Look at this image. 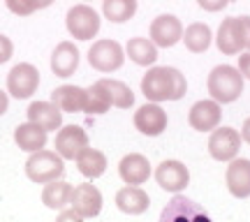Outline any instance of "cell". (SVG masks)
Listing matches in <instances>:
<instances>
[{
    "label": "cell",
    "mask_w": 250,
    "mask_h": 222,
    "mask_svg": "<svg viewBox=\"0 0 250 222\" xmlns=\"http://www.w3.org/2000/svg\"><path fill=\"white\" fill-rule=\"evenodd\" d=\"M83 148H88V134L79 125H65L58 127L56 134V153L62 160H77Z\"/></svg>",
    "instance_id": "8"
},
{
    "label": "cell",
    "mask_w": 250,
    "mask_h": 222,
    "mask_svg": "<svg viewBox=\"0 0 250 222\" xmlns=\"http://www.w3.org/2000/svg\"><path fill=\"white\" fill-rule=\"evenodd\" d=\"M241 139L246 143H250V118L243 121V127H241Z\"/></svg>",
    "instance_id": "36"
},
{
    "label": "cell",
    "mask_w": 250,
    "mask_h": 222,
    "mask_svg": "<svg viewBox=\"0 0 250 222\" xmlns=\"http://www.w3.org/2000/svg\"><path fill=\"white\" fill-rule=\"evenodd\" d=\"M79 67V49L72 44V42H61L51 54V70L56 77L67 79L72 77Z\"/></svg>",
    "instance_id": "18"
},
{
    "label": "cell",
    "mask_w": 250,
    "mask_h": 222,
    "mask_svg": "<svg viewBox=\"0 0 250 222\" xmlns=\"http://www.w3.org/2000/svg\"><path fill=\"white\" fill-rule=\"evenodd\" d=\"M179 218H188V220H192V218H206L204 211H199L195 206V202H190L186 197L176 195L171 199V204L162 211V220H179Z\"/></svg>",
    "instance_id": "27"
},
{
    "label": "cell",
    "mask_w": 250,
    "mask_h": 222,
    "mask_svg": "<svg viewBox=\"0 0 250 222\" xmlns=\"http://www.w3.org/2000/svg\"><path fill=\"white\" fill-rule=\"evenodd\" d=\"M100 83L107 90L109 100H111V107L130 109L134 104V93L127 83H123V81H118V79H100Z\"/></svg>",
    "instance_id": "28"
},
{
    "label": "cell",
    "mask_w": 250,
    "mask_h": 222,
    "mask_svg": "<svg viewBox=\"0 0 250 222\" xmlns=\"http://www.w3.org/2000/svg\"><path fill=\"white\" fill-rule=\"evenodd\" d=\"M51 102L62 114H77L86 109V88L79 86H58L51 93Z\"/></svg>",
    "instance_id": "20"
},
{
    "label": "cell",
    "mask_w": 250,
    "mask_h": 222,
    "mask_svg": "<svg viewBox=\"0 0 250 222\" xmlns=\"http://www.w3.org/2000/svg\"><path fill=\"white\" fill-rule=\"evenodd\" d=\"M5 5L12 14L17 17H30L33 12H37V0H5Z\"/></svg>",
    "instance_id": "30"
},
{
    "label": "cell",
    "mask_w": 250,
    "mask_h": 222,
    "mask_svg": "<svg viewBox=\"0 0 250 222\" xmlns=\"http://www.w3.org/2000/svg\"><path fill=\"white\" fill-rule=\"evenodd\" d=\"M28 121L40 125L46 132H56L62 125V111L54 102H33L28 107Z\"/></svg>",
    "instance_id": "19"
},
{
    "label": "cell",
    "mask_w": 250,
    "mask_h": 222,
    "mask_svg": "<svg viewBox=\"0 0 250 222\" xmlns=\"http://www.w3.org/2000/svg\"><path fill=\"white\" fill-rule=\"evenodd\" d=\"M70 197H72V185L70 183H65V181H61V178L44 183L42 202H44L46 208H51V211H62L65 206H70Z\"/></svg>",
    "instance_id": "23"
},
{
    "label": "cell",
    "mask_w": 250,
    "mask_h": 222,
    "mask_svg": "<svg viewBox=\"0 0 250 222\" xmlns=\"http://www.w3.org/2000/svg\"><path fill=\"white\" fill-rule=\"evenodd\" d=\"M49 5H54V0H37V7L40 9H46Z\"/></svg>",
    "instance_id": "38"
},
{
    "label": "cell",
    "mask_w": 250,
    "mask_h": 222,
    "mask_svg": "<svg viewBox=\"0 0 250 222\" xmlns=\"http://www.w3.org/2000/svg\"><path fill=\"white\" fill-rule=\"evenodd\" d=\"M116 206L118 211H123L127 215H142L148 211L151 197H148V192H144L139 185H125L116 192Z\"/></svg>",
    "instance_id": "17"
},
{
    "label": "cell",
    "mask_w": 250,
    "mask_h": 222,
    "mask_svg": "<svg viewBox=\"0 0 250 222\" xmlns=\"http://www.w3.org/2000/svg\"><path fill=\"white\" fill-rule=\"evenodd\" d=\"M229 0H197V5L206 12H220L223 7H227Z\"/></svg>",
    "instance_id": "32"
},
{
    "label": "cell",
    "mask_w": 250,
    "mask_h": 222,
    "mask_svg": "<svg viewBox=\"0 0 250 222\" xmlns=\"http://www.w3.org/2000/svg\"><path fill=\"white\" fill-rule=\"evenodd\" d=\"M65 174V162L56 151H46V148H40V151L30 153V158L26 162V176L37 183V185H44L49 181H56Z\"/></svg>",
    "instance_id": "3"
},
{
    "label": "cell",
    "mask_w": 250,
    "mask_h": 222,
    "mask_svg": "<svg viewBox=\"0 0 250 222\" xmlns=\"http://www.w3.org/2000/svg\"><path fill=\"white\" fill-rule=\"evenodd\" d=\"M239 72H241L243 79L250 81V51H246V54L239 56Z\"/></svg>",
    "instance_id": "33"
},
{
    "label": "cell",
    "mask_w": 250,
    "mask_h": 222,
    "mask_svg": "<svg viewBox=\"0 0 250 222\" xmlns=\"http://www.w3.org/2000/svg\"><path fill=\"white\" fill-rule=\"evenodd\" d=\"M183 37V26L174 14H160L151 23V42L162 49H171Z\"/></svg>",
    "instance_id": "12"
},
{
    "label": "cell",
    "mask_w": 250,
    "mask_h": 222,
    "mask_svg": "<svg viewBox=\"0 0 250 222\" xmlns=\"http://www.w3.org/2000/svg\"><path fill=\"white\" fill-rule=\"evenodd\" d=\"M70 206L81 215V218H95L102 211V192L90 183L72 187Z\"/></svg>",
    "instance_id": "14"
},
{
    "label": "cell",
    "mask_w": 250,
    "mask_h": 222,
    "mask_svg": "<svg viewBox=\"0 0 250 222\" xmlns=\"http://www.w3.org/2000/svg\"><path fill=\"white\" fill-rule=\"evenodd\" d=\"M208 93L215 102L220 104H229V102H236L243 93V77L239 67H232V65H218L211 70L208 74Z\"/></svg>",
    "instance_id": "2"
},
{
    "label": "cell",
    "mask_w": 250,
    "mask_h": 222,
    "mask_svg": "<svg viewBox=\"0 0 250 222\" xmlns=\"http://www.w3.org/2000/svg\"><path fill=\"white\" fill-rule=\"evenodd\" d=\"M241 151V132L234 127H215L211 130V139H208V153L211 158L218 162H229L234 160Z\"/></svg>",
    "instance_id": "6"
},
{
    "label": "cell",
    "mask_w": 250,
    "mask_h": 222,
    "mask_svg": "<svg viewBox=\"0 0 250 222\" xmlns=\"http://www.w3.org/2000/svg\"><path fill=\"white\" fill-rule=\"evenodd\" d=\"M186 77L176 67H151L142 79V93L148 102H176L186 95Z\"/></svg>",
    "instance_id": "1"
},
{
    "label": "cell",
    "mask_w": 250,
    "mask_h": 222,
    "mask_svg": "<svg viewBox=\"0 0 250 222\" xmlns=\"http://www.w3.org/2000/svg\"><path fill=\"white\" fill-rule=\"evenodd\" d=\"M134 127L146 137H160L167 130V111L158 102H148L134 111Z\"/></svg>",
    "instance_id": "11"
},
{
    "label": "cell",
    "mask_w": 250,
    "mask_h": 222,
    "mask_svg": "<svg viewBox=\"0 0 250 222\" xmlns=\"http://www.w3.org/2000/svg\"><path fill=\"white\" fill-rule=\"evenodd\" d=\"M58 220H83V218H81L79 213H77V211H74V208H72L70 206V211H61V215H58Z\"/></svg>",
    "instance_id": "35"
},
{
    "label": "cell",
    "mask_w": 250,
    "mask_h": 222,
    "mask_svg": "<svg viewBox=\"0 0 250 222\" xmlns=\"http://www.w3.org/2000/svg\"><path fill=\"white\" fill-rule=\"evenodd\" d=\"M125 61L123 46L116 40H98L88 49V62L98 72H116Z\"/></svg>",
    "instance_id": "5"
},
{
    "label": "cell",
    "mask_w": 250,
    "mask_h": 222,
    "mask_svg": "<svg viewBox=\"0 0 250 222\" xmlns=\"http://www.w3.org/2000/svg\"><path fill=\"white\" fill-rule=\"evenodd\" d=\"M183 44H186L188 51H192V54H204L206 49L211 46L213 42V33H211V28L206 26V23H190V26L183 30Z\"/></svg>",
    "instance_id": "25"
},
{
    "label": "cell",
    "mask_w": 250,
    "mask_h": 222,
    "mask_svg": "<svg viewBox=\"0 0 250 222\" xmlns=\"http://www.w3.org/2000/svg\"><path fill=\"white\" fill-rule=\"evenodd\" d=\"M225 183L229 195L236 199L250 197V160L248 158H234L229 160V167L225 171Z\"/></svg>",
    "instance_id": "15"
},
{
    "label": "cell",
    "mask_w": 250,
    "mask_h": 222,
    "mask_svg": "<svg viewBox=\"0 0 250 222\" xmlns=\"http://www.w3.org/2000/svg\"><path fill=\"white\" fill-rule=\"evenodd\" d=\"M102 14L111 23H125L137 14V0H102Z\"/></svg>",
    "instance_id": "26"
},
{
    "label": "cell",
    "mask_w": 250,
    "mask_h": 222,
    "mask_svg": "<svg viewBox=\"0 0 250 222\" xmlns=\"http://www.w3.org/2000/svg\"><path fill=\"white\" fill-rule=\"evenodd\" d=\"M118 176L125 185H144L151 176V162L142 153H127L118 162Z\"/></svg>",
    "instance_id": "13"
},
{
    "label": "cell",
    "mask_w": 250,
    "mask_h": 222,
    "mask_svg": "<svg viewBox=\"0 0 250 222\" xmlns=\"http://www.w3.org/2000/svg\"><path fill=\"white\" fill-rule=\"evenodd\" d=\"M109 162H107V155L98 148H83V151L77 155V169H79L81 174L86 178H98L102 176L104 171H107Z\"/></svg>",
    "instance_id": "22"
},
{
    "label": "cell",
    "mask_w": 250,
    "mask_h": 222,
    "mask_svg": "<svg viewBox=\"0 0 250 222\" xmlns=\"http://www.w3.org/2000/svg\"><path fill=\"white\" fill-rule=\"evenodd\" d=\"M241 19V28H243V49L250 51V17H239Z\"/></svg>",
    "instance_id": "34"
},
{
    "label": "cell",
    "mask_w": 250,
    "mask_h": 222,
    "mask_svg": "<svg viewBox=\"0 0 250 222\" xmlns=\"http://www.w3.org/2000/svg\"><path fill=\"white\" fill-rule=\"evenodd\" d=\"M155 181H158V185L162 190L176 195V192H181V190H186L190 185V171L179 160H162L155 169Z\"/></svg>",
    "instance_id": "9"
},
{
    "label": "cell",
    "mask_w": 250,
    "mask_h": 222,
    "mask_svg": "<svg viewBox=\"0 0 250 222\" xmlns=\"http://www.w3.org/2000/svg\"><path fill=\"white\" fill-rule=\"evenodd\" d=\"M7 107H9V98H7V93L5 90H0V116L7 111Z\"/></svg>",
    "instance_id": "37"
},
{
    "label": "cell",
    "mask_w": 250,
    "mask_h": 222,
    "mask_svg": "<svg viewBox=\"0 0 250 222\" xmlns=\"http://www.w3.org/2000/svg\"><path fill=\"white\" fill-rule=\"evenodd\" d=\"M14 54V44H12V40L7 35H0V65H5V62L12 58Z\"/></svg>",
    "instance_id": "31"
},
{
    "label": "cell",
    "mask_w": 250,
    "mask_h": 222,
    "mask_svg": "<svg viewBox=\"0 0 250 222\" xmlns=\"http://www.w3.org/2000/svg\"><path fill=\"white\" fill-rule=\"evenodd\" d=\"M40 86V72L30 62H19L7 74V93L17 100H28Z\"/></svg>",
    "instance_id": "7"
},
{
    "label": "cell",
    "mask_w": 250,
    "mask_h": 222,
    "mask_svg": "<svg viewBox=\"0 0 250 222\" xmlns=\"http://www.w3.org/2000/svg\"><path fill=\"white\" fill-rule=\"evenodd\" d=\"M125 54L130 56V61L134 65L151 67L153 62L158 61V46L153 44L151 40H146V37H132L127 42V46H125Z\"/></svg>",
    "instance_id": "24"
},
{
    "label": "cell",
    "mask_w": 250,
    "mask_h": 222,
    "mask_svg": "<svg viewBox=\"0 0 250 222\" xmlns=\"http://www.w3.org/2000/svg\"><path fill=\"white\" fill-rule=\"evenodd\" d=\"M111 109V100H109L104 86L95 81L90 88H86V114H104Z\"/></svg>",
    "instance_id": "29"
},
{
    "label": "cell",
    "mask_w": 250,
    "mask_h": 222,
    "mask_svg": "<svg viewBox=\"0 0 250 222\" xmlns=\"http://www.w3.org/2000/svg\"><path fill=\"white\" fill-rule=\"evenodd\" d=\"M188 121H190V127L197 130V132H211L215 130L220 121H223V109H220V102L211 100H199L192 104L190 114H188Z\"/></svg>",
    "instance_id": "10"
},
{
    "label": "cell",
    "mask_w": 250,
    "mask_h": 222,
    "mask_svg": "<svg viewBox=\"0 0 250 222\" xmlns=\"http://www.w3.org/2000/svg\"><path fill=\"white\" fill-rule=\"evenodd\" d=\"M46 134H49L46 130H42L40 125L28 121V123L19 125L17 130H14V141H17V146L21 151L35 153V151H40V148L46 146Z\"/></svg>",
    "instance_id": "21"
},
{
    "label": "cell",
    "mask_w": 250,
    "mask_h": 222,
    "mask_svg": "<svg viewBox=\"0 0 250 222\" xmlns=\"http://www.w3.org/2000/svg\"><path fill=\"white\" fill-rule=\"evenodd\" d=\"M65 26L70 35L79 42H88L100 33V14L88 5H74L67 9Z\"/></svg>",
    "instance_id": "4"
},
{
    "label": "cell",
    "mask_w": 250,
    "mask_h": 222,
    "mask_svg": "<svg viewBox=\"0 0 250 222\" xmlns=\"http://www.w3.org/2000/svg\"><path fill=\"white\" fill-rule=\"evenodd\" d=\"M215 44L223 51L225 56H236L246 51L243 49V28H241V19L239 17H227L218 28V37H215Z\"/></svg>",
    "instance_id": "16"
}]
</instances>
